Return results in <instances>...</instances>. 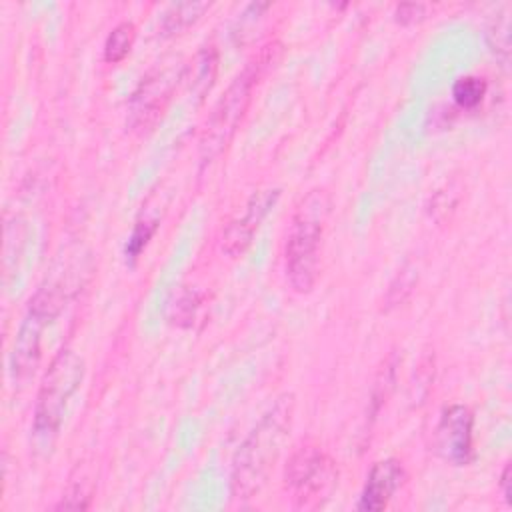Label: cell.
<instances>
[{
    "mask_svg": "<svg viewBox=\"0 0 512 512\" xmlns=\"http://www.w3.org/2000/svg\"><path fill=\"white\" fill-rule=\"evenodd\" d=\"M294 396L286 394L260 418L236 452L232 468V494L252 498L268 480L292 426Z\"/></svg>",
    "mask_w": 512,
    "mask_h": 512,
    "instance_id": "6da1fadb",
    "label": "cell"
},
{
    "mask_svg": "<svg viewBox=\"0 0 512 512\" xmlns=\"http://www.w3.org/2000/svg\"><path fill=\"white\" fill-rule=\"evenodd\" d=\"M280 54V44L272 42L264 46L232 80L228 90L216 102L210 118L206 120L202 138H200V162L202 166L210 164L232 140L248 104L252 98V90L258 80L264 76L266 68L276 62Z\"/></svg>",
    "mask_w": 512,
    "mask_h": 512,
    "instance_id": "7a4b0ae2",
    "label": "cell"
},
{
    "mask_svg": "<svg viewBox=\"0 0 512 512\" xmlns=\"http://www.w3.org/2000/svg\"><path fill=\"white\" fill-rule=\"evenodd\" d=\"M84 372L86 364L82 356L70 348L60 350L52 358L36 396L32 428L38 438L50 440L58 434L66 406L74 392L80 388Z\"/></svg>",
    "mask_w": 512,
    "mask_h": 512,
    "instance_id": "3957f363",
    "label": "cell"
},
{
    "mask_svg": "<svg viewBox=\"0 0 512 512\" xmlns=\"http://www.w3.org/2000/svg\"><path fill=\"white\" fill-rule=\"evenodd\" d=\"M324 208V196L310 194L292 220L284 256L286 278L296 292H310L316 282Z\"/></svg>",
    "mask_w": 512,
    "mask_h": 512,
    "instance_id": "277c9868",
    "label": "cell"
},
{
    "mask_svg": "<svg viewBox=\"0 0 512 512\" xmlns=\"http://www.w3.org/2000/svg\"><path fill=\"white\" fill-rule=\"evenodd\" d=\"M66 302V288L60 284L42 286L30 300L28 312L18 328L12 354H10V368L16 382L28 380L38 362H40V342L44 328L60 314Z\"/></svg>",
    "mask_w": 512,
    "mask_h": 512,
    "instance_id": "5b68a950",
    "label": "cell"
},
{
    "mask_svg": "<svg viewBox=\"0 0 512 512\" xmlns=\"http://www.w3.org/2000/svg\"><path fill=\"white\" fill-rule=\"evenodd\" d=\"M184 70L170 64L164 68H156L150 72L138 88L134 90L128 104V126L130 130L144 134L160 120L166 110V104L178 84L182 80Z\"/></svg>",
    "mask_w": 512,
    "mask_h": 512,
    "instance_id": "8992f818",
    "label": "cell"
},
{
    "mask_svg": "<svg viewBox=\"0 0 512 512\" xmlns=\"http://www.w3.org/2000/svg\"><path fill=\"white\" fill-rule=\"evenodd\" d=\"M284 484L292 492L296 506L320 504V498L334 484L332 460L318 448H302L290 458Z\"/></svg>",
    "mask_w": 512,
    "mask_h": 512,
    "instance_id": "52a82bcc",
    "label": "cell"
},
{
    "mask_svg": "<svg viewBox=\"0 0 512 512\" xmlns=\"http://www.w3.org/2000/svg\"><path fill=\"white\" fill-rule=\"evenodd\" d=\"M472 412L462 404H452L444 408L436 430H434V450L446 462L456 466L468 464L472 460Z\"/></svg>",
    "mask_w": 512,
    "mask_h": 512,
    "instance_id": "ba28073f",
    "label": "cell"
},
{
    "mask_svg": "<svg viewBox=\"0 0 512 512\" xmlns=\"http://www.w3.org/2000/svg\"><path fill=\"white\" fill-rule=\"evenodd\" d=\"M278 198H280L278 188L260 190V192L250 196V200L246 204V210H244V216L238 218V220H232L222 232V242L220 244H222V250L228 256H238L250 246V242L254 238V232L258 230L260 222L272 210V206L276 204Z\"/></svg>",
    "mask_w": 512,
    "mask_h": 512,
    "instance_id": "9c48e42d",
    "label": "cell"
},
{
    "mask_svg": "<svg viewBox=\"0 0 512 512\" xmlns=\"http://www.w3.org/2000/svg\"><path fill=\"white\" fill-rule=\"evenodd\" d=\"M406 480V470L402 462L396 458H386L376 462L364 482L360 500H358V510H370L378 512L388 506L396 490L404 484Z\"/></svg>",
    "mask_w": 512,
    "mask_h": 512,
    "instance_id": "30bf717a",
    "label": "cell"
},
{
    "mask_svg": "<svg viewBox=\"0 0 512 512\" xmlns=\"http://www.w3.org/2000/svg\"><path fill=\"white\" fill-rule=\"evenodd\" d=\"M216 72H218V54H216L214 46H204L196 54V58L190 66V74L184 72L182 80H188L190 92L202 100L206 96V92H210V88L216 80Z\"/></svg>",
    "mask_w": 512,
    "mask_h": 512,
    "instance_id": "8fae6325",
    "label": "cell"
},
{
    "mask_svg": "<svg viewBox=\"0 0 512 512\" xmlns=\"http://www.w3.org/2000/svg\"><path fill=\"white\" fill-rule=\"evenodd\" d=\"M210 8V2L202 0H188V2H178L172 4L160 22V34L162 36H174L192 26L206 10Z\"/></svg>",
    "mask_w": 512,
    "mask_h": 512,
    "instance_id": "7c38bea8",
    "label": "cell"
},
{
    "mask_svg": "<svg viewBox=\"0 0 512 512\" xmlns=\"http://www.w3.org/2000/svg\"><path fill=\"white\" fill-rule=\"evenodd\" d=\"M486 40L490 50L502 62V66H508L510 62V12L508 10H502L492 18L486 30Z\"/></svg>",
    "mask_w": 512,
    "mask_h": 512,
    "instance_id": "4fadbf2b",
    "label": "cell"
},
{
    "mask_svg": "<svg viewBox=\"0 0 512 512\" xmlns=\"http://www.w3.org/2000/svg\"><path fill=\"white\" fill-rule=\"evenodd\" d=\"M134 36H136V30H134V24L132 22H120L116 24L110 34L106 36V42H104V60L110 62V64H116L120 60L126 58V54L130 52L132 44H134Z\"/></svg>",
    "mask_w": 512,
    "mask_h": 512,
    "instance_id": "5bb4252c",
    "label": "cell"
},
{
    "mask_svg": "<svg viewBox=\"0 0 512 512\" xmlns=\"http://www.w3.org/2000/svg\"><path fill=\"white\" fill-rule=\"evenodd\" d=\"M486 80L478 76H464L454 82L452 98L460 108H476L486 94Z\"/></svg>",
    "mask_w": 512,
    "mask_h": 512,
    "instance_id": "9a60e30c",
    "label": "cell"
},
{
    "mask_svg": "<svg viewBox=\"0 0 512 512\" xmlns=\"http://www.w3.org/2000/svg\"><path fill=\"white\" fill-rule=\"evenodd\" d=\"M158 228V222L156 220H140L136 222L130 238H128V244H126V258L134 260L138 258V254L146 248L148 240L154 236Z\"/></svg>",
    "mask_w": 512,
    "mask_h": 512,
    "instance_id": "2e32d148",
    "label": "cell"
},
{
    "mask_svg": "<svg viewBox=\"0 0 512 512\" xmlns=\"http://www.w3.org/2000/svg\"><path fill=\"white\" fill-rule=\"evenodd\" d=\"M90 494L92 490L90 488H84V486H72L70 492L66 496H62V502L56 506L58 510L62 508H74V510H84L88 508V500H90Z\"/></svg>",
    "mask_w": 512,
    "mask_h": 512,
    "instance_id": "e0dca14e",
    "label": "cell"
},
{
    "mask_svg": "<svg viewBox=\"0 0 512 512\" xmlns=\"http://www.w3.org/2000/svg\"><path fill=\"white\" fill-rule=\"evenodd\" d=\"M424 12H426L424 4L408 2V4H398L394 16H396V22H400V24H414L424 18Z\"/></svg>",
    "mask_w": 512,
    "mask_h": 512,
    "instance_id": "ac0fdd59",
    "label": "cell"
},
{
    "mask_svg": "<svg viewBox=\"0 0 512 512\" xmlns=\"http://www.w3.org/2000/svg\"><path fill=\"white\" fill-rule=\"evenodd\" d=\"M176 308H178V314H176L178 320L176 322L178 324H190V320L194 318V314L198 310V298L194 294H184L180 298V302L176 304Z\"/></svg>",
    "mask_w": 512,
    "mask_h": 512,
    "instance_id": "d6986e66",
    "label": "cell"
},
{
    "mask_svg": "<svg viewBox=\"0 0 512 512\" xmlns=\"http://www.w3.org/2000/svg\"><path fill=\"white\" fill-rule=\"evenodd\" d=\"M510 472H512V468H510V464H506L504 470H502V476H500V490H502V496H504L506 504L512 502V486H510L512 480H510Z\"/></svg>",
    "mask_w": 512,
    "mask_h": 512,
    "instance_id": "ffe728a7",
    "label": "cell"
}]
</instances>
